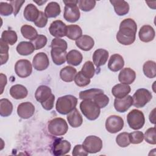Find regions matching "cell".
I'll list each match as a JSON object with an SVG mask.
<instances>
[{
    "instance_id": "6da1fadb",
    "label": "cell",
    "mask_w": 156,
    "mask_h": 156,
    "mask_svg": "<svg viewBox=\"0 0 156 156\" xmlns=\"http://www.w3.org/2000/svg\"><path fill=\"white\" fill-rule=\"evenodd\" d=\"M137 25L132 18L122 20L119 25V29L116 34L117 41L123 45H130L135 40Z\"/></svg>"
},
{
    "instance_id": "7a4b0ae2",
    "label": "cell",
    "mask_w": 156,
    "mask_h": 156,
    "mask_svg": "<svg viewBox=\"0 0 156 156\" xmlns=\"http://www.w3.org/2000/svg\"><path fill=\"white\" fill-rule=\"evenodd\" d=\"M35 98L46 110H51L53 108L55 96L49 87L46 85L39 86L35 91Z\"/></svg>"
},
{
    "instance_id": "3957f363",
    "label": "cell",
    "mask_w": 156,
    "mask_h": 156,
    "mask_svg": "<svg viewBox=\"0 0 156 156\" xmlns=\"http://www.w3.org/2000/svg\"><path fill=\"white\" fill-rule=\"evenodd\" d=\"M77 99L73 95L68 94L58 98L55 104L56 110L62 115H67L76 108Z\"/></svg>"
},
{
    "instance_id": "277c9868",
    "label": "cell",
    "mask_w": 156,
    "mask_h": 156,
    "mask_svg": "<svg viewBox=\"0 0 156 156\" xmlns=\"http://www.w3.org/2000/svg\"><path fill=\"white\" fill-rule=\"evenodd\" d=\"M80 109L83 115L90 121L96 119L101 112L99 107L91 100H83L80 104Z\"/></svg>"
},
{
    "instance_id": "5b68a950",
    "label": "cell",
    "mask_w": 156,
    "mask_h": 156,
    "mask_svg": "<svg viewBox=\"0 0 156 156\" xmlns=\"http://www.w3.org/2000/svg\"><path fill=\"white\" fill-rule=\"evenodd\" d=\"M63 17L65 20L69 23L77 21L80 16L79 9L77 6L78 1H64Z\"/></svg>"
},
{
    "instance_id": "8992f818",
    "label": "cell",
    "mask_w": 156,
    "mask_h": 156,
    "mask_svg": "<svg viewBox=\"0 0 156 156\" xmlns=\"http://www.w3.org/2000/svg\"><path fill=\"white\" fill-rule=\"evenodd\" d=\"M48 132L54 136H62L66 133L68 126L66 121L62 118H55L49 121Z\"/></svg>"
},
{
    "instance_id": "52a82bcc",
    "label": "cell",
    "mask_w": 156,
    "mask_h": 156,
    "mask_svg": "<svg viewBox=\"0 0 156 156\" xmlns=\"http://www.w3.org/2000/svg\"><path fill=\"white\" fill-rule=\"evenodd\" d=\"M127 121L129 127L133 130L141 129L145 122L143 113L137 109L131 110L127 115Z\"/></svg>"
},
{
    "instance_id": "ba28073f",
    "label": "cell",
    "mask_w": 156,
    "mask_h": 156,
    "mask_svg": "<svg viewBox=\"0 0 156 156\" xmlns=\"http://www.w3.org/2000/svg\"><path fill=\"white\" fill-rule=\"evenodd\" d=\"M152 98V93L146 88L138 89L132 96V105L136 108L145 106Z\"/></svg>"
},
{
    "instance_id": "9c48e42d",
    "label": "cell",
    "mask_w": 156,
    "mask_h": 156,
    "mask_svg": "<svg viewBox=\"0 0 156 156\" xmlns=\"http://www.w3.org/2000/svg\"><path fill=\"white\" fill-rule=\"evenodd\" d=\"M85 149L90 154H95L101 151L102 148V141L95 135H90L85 138L82 144Z\"/></svg>"
},
{
    "instance_id": "30bf717a",
    "label": "cell",
    "mask_w": 156,
    "mask_h": 156,
    "mask_svg": "<svg viewBox=\"0 0 156 156\" xmlns=\"http://www.w3.org/2000/svg\"><path fill=\"white\" fill-rule=\"evenodd\" d=\"M124 127L123 119L118 115L108 116L105 121V129L109 133H116L121 131Z\"/></svg>"
},
{
    "instance_id": "8fae6325",
    "label": "cell",
    "mask_w": 156,
    "mask_h": 156,
    "mask_svg": "<svg viewBox=\"0 0 156 156\" xmlns=\"http://www.w3.org/2000/svg\"><path fill=\"white\" fill-rule=\"evenodd\" d=\"M15 71L18 77L26 78L29 76L32 72V64L28 60H19L15 63Z\"/></svg>"
},
{
    "instance_id": "7c38bea8",
    "label": "cell",
    "mask_w": 156,
    "mask_h": 156,
    "mask_svg": "<svg viewBox=\"0 0 156 156\" xmlns=\"http://www.w3.org/2000/svg\"><path fill=\"white\" fill-rule=\"evenodd\" d=\"M71 144L66 140L57 139L55 140L51 147V152L55 156L65 155L71 149Z\"/></svg>"
},
{
    "instance_id": "4fadbf2b",
    "label": "cell",
    "mask_w": 156,
    "mask_h": 156,
    "mask_svg": "<svg viewBox=\"0 0 156 156\" xmlns=\"http://www.w3.org/2000/svg\"><path fill=\"white\" fill-rule=\"evenodd\" d=\"M67 26L61 20H55L51 23L49 27L50 34L56 38L66 36Z\"/></svg>"
},
{
    "instance_id": "5bb4252c",
    "label": "cell",
    "mask_w": 156,
    "mask_h": 156,
    "mask_svg": "<svg viewBox=\"0 0 156 156\" xmlns=\"http://www.w3.org/2000/svg\"><path fill=\"white\" fill-rule=\"evenodd\" d=\"M32 65L37 71H43L47 69L49 65V60L46 54L43 52L37 53L34 57Z\"/></svg>"
},
{
    "instance_id": "9a60e30c",
    "label": "cell",
    "mask_w": 156,
    "mask_h": 156,
    "mask_svg": "<svg viewBox=\"0 0 156 156\" xmlns=\"http://www.w3.org/2000/svg\"><path fill=\"white\" fill-rule=\"evenodd\" d=\"M35 112V107L30 102H24L20 104L17 107V114L22 119H28L33 116Z\"/></svg>"
},
{
    "instance_id": "2e32d148",
    "label": "cell",
    "mask_w": 156,
    "mask_h": 156,
    "mask_svg": "<svg viewBox=\"0 0 156 156\" xmlns=\"http://www.w3.org/2000/svg\"><path fill=\"white\" fill-rule=\"evenodd\" d=\"M132 97L130 95H127L121 99L115 98L114 100V107L119 113L126 112L132 105Z\"/></svg>"
},
{
    "instance_id": "e0dca14e",
    "label": "cell",
    "mask_w": 156,
    "mask_h": 156,
    "mask_svg": "<svg viewBox=\"0 0 156 156\" xmlns=\"http://www.w3.org/2000/svg\"><path fill=\"white\" fill-rule=\"evenodd\" d=\"M66 50L61 48H52L51 55L52 62L56 65H61L66 60Z\"/></svg>"
},
{
    "instance_id": "ac0fdd59",
    "label": "cell",
    "mask_w": 156,
    "mask_h": 156,
    "mask_svg": "<svg viewBox=\"0 0 156 156\" xmlns=\"http://www.w3.org/2000/svg\"><path fill=\"white\" fill-rule=\"evenodd\" d=\"M136 78L135 72L130 68L122 69L118 75V80L121 83L129 85L132 83Z\"/></svg>"
},
{
    "instance_id": "d6986e66",
    "label": "cell",
    "mask_w": 156,
    "mask_h": 156,
    "mask_svg": "<svg viewBox=\"0 0 156 156\" xmlns=\"http://www.w3.org/2000/svg\"><path fill=\"white\" fill-rule=\"evenodd\" d=\"M155 35L154 28L148 24L143 26L139 31L138 36L140 40L144 43H148L152 41Z\"/></svg>"
},
{
    "instance_id": "ffe728a7",
    "label": "cell",
    "mask_w": 156,
    "mask_h": 156,
    "mask_svg": "<svg viewBox=\"0 0 156 156\" xmlns=\"http://www.w3.org/2000/svg\"><path fill=\"white\" fill-rule=\"evenodd\" d=\"M108 52L104 49H98L93 54V63L97 68L104 65L108 58Z\"/></svg>"
},
{
    "instance_id": "44dd1931",
    "label": "cell",
    "mask_w": 156,
    "mask_h": 156,
    "mask_svg": "<svg viewBox=\"0 0 156 156\" xmlns=\"http://www.w3.org/2000/svg\"><path fill=\"white\" fill-rule=\"evenodd\" d=\"M124 61L123 57L118 54H115L111 55L108 62V69L113 72H117L124 67Z\"/></svg>"
},
{
    "instance_id": "7402d4cb",
    "label": "cell",
    "mask_w": 156,
    "mask_h": 156,
    "mask_svg": "<svg viewBox=\"0 0 156 156\" xmlns=\"http://www.w3.org/2000/svg\"><path fill=\"white\" fill-rule=\"evenodd\" d=\"M94 44V41L93 38L87 35H83L76 40V45L77 47L84 51H90L93 48Z\"/></svg>"
},
{
    "instance_id": "603a6c76",
    "label": "cell",
    "mask_w": 156,
    "mask_h": 156,
    "mask_svg": "<svg viewBox=\"0 0 156 156\" xmlns=\"http://www.w3.org/2000/svg\"><path fill=\"white\" fill-rule=\"evenodd\" d=\"M110 2L113 5L115 13L119 16H123L129 13V5L124 0H110Z\"/></svg>"
},
{
    "instance_id": "cb8c5ba5",
    "label": "cell",
    "mask_w": 156,
    "mask_h": 156,
    "mask_svg": "<svg viewBox=\"0 0 156 156\" xmlns=\"http://www.w3.org/2000/svg\"><path fill=\"white\" fill-rule=\"evenodd\" d=\"M67 120L69 125L74 128L80 127L83 122L82 116L76 108L68 114Z\"/></svg>"
},
{
    "instance_id": "d4e9b609",
    "label": "cell",
    "mask_w": 156,
    "mask_h": 156,
    "mask_svg": "<svg viewBox=\"0 0 156 156\" xmlns=\"http://www.w3.org/2000/svg\"><path fill=\"white\" fill-rule=\"evenodd\" d=\"M10 96L15 99H22L25 98L28 94L27 88L20 84H16L11 87L9 91Z\"/></svg>"
},
{
    "instance_id": "484cf974",
    "label": "cell",
    "mask_w": 156,
    "mask_h": 156,
    "mask_svg": "<svg viewBox=\"0 0 156 156\" xmlns=\"http://www.w3.org/2000/svg\"><path fill=\"white\" fill-rule=\"evenodd\" d=\"M131 88L129 85L124 83H118L112 89V94L118 99L124 98L130 92Z\"/></svg>"
},
{
    "instance_id": "4316f807",
    "label": "cell",
    "mask_w": 156,
    "mask_h": 156,
    "mask_svg": "<svg viewBox=\"0 0 156 156\" xmlns=\"http://www.w3.org/2000/svg\"><path fill=\"white\" fill-rule=\"evenodd\" d=\"M39 14L40 11L33 4H27L24 8L23 12L24 18L27 21L31 22H34L38 18Z\"/></svg>"
},
{
    "instance_id": "83f0119b",
    "label": "cell",
    "mask_w": 156,
    "mask_h": 156,
    "mask_svg": "<svg viewBox=\"0 0 156 156\" xmlns=\"http://www.w3.org/2000/svg\"><path fill=\"white\" fill-rule=\"evenodd\" d=\"M77 70L76 68L71 66H66L60 70V77L63 81L71 82L74 79Z\"/></svg>"
},
{
    "instance_id": "f1b7e54d",
    "label": "cell",
    "mask_w": 156,
    "mask_h": 156,
    "mask_svg": "<svg viewBox=\"0 0 156 156\" xmlns=\"http://www.w3.org/2000/svg\"><path fill=\"white\" fill-rule=\"evenodd\" d=\"M17 52L21 55H28L32 54L35 47L31 41H21L16 48Z\"/></svg>"
},
{
    "instance_id": "f546056e",
    "label": "cell",
    "mask_w": 156,
    "mask_h": 156,
    "mask_svg": "<svg viewBox=\"0 0 156 156\" xmlns=\"http://www.w3.org/2000/svg\"><path fill=\"white\" fill-rule=\"evenodd\" d=\"M83 56L79 51L73 49L69 51L66 54V62L69 65L73 66H78L82 61Z\"/></svg>"
},
{
    "instance_id": "4dcf8cb0",
    "label": "cell",
    "mask_w": 156,
    "mask_h": 156,
    "mask_svg": "<svg viewBox=\"0 0 156 156\" xmlns=\"http://www.w3.org/2000/svg\"><path fill=\"white\" fill-rule=\"evenodd\" d=\"M60 12V6L57 2H49L44 9V13L48 18H55Z\"/></svg>"
},
{
    "instance_id": "1f68e13d",
    "label": "cell",
    "mask_w": 156,
    "mask_h": 156,
    "mask_svg": "<svg viewBox=\"0 0 156 156\" xmlns=\"http://www.w3.org/2000/svg\"><path fill=\"white\" fill-rule=\"evenodd\" d=\"M82 35V30L80 27L76 24L67 26L66 36L70 40H77Z\"/></svg>"
},
{
    "instance_id": "d6a6232c",
    "label": "cell",
    "mask_w": 156,
    "mask_h": 156,
    "mask_svg": "<svg viewBox=\"0 0 156 156\" xmlns=\"http://www.w3.org/2000/svg\"><path fill=\"white\" fill-rule=\"evenodd\" d=\"M13 111V105L7 99L3 98L0 100V115L3 117L10 116Z\"/></svg>"
},
{
    "instance_id": "836d02e7",
    "label": "cell",
    "mask_w": 156,
    "mask_h": 156,
    "mask_svg": "<svg viewBox=\"0 0 156 156\" xmlns=\"http://www.w3.org/2000/svg\"><path fill=\"white\" fill-rule=\"evenodd\" d=\"M144 74L148 78L153 79L156 76V66L155 62L152 60L146 62L143 66Z\"/></svg>"
},
{
    "instance_id": "e575fe53",
    "label": "cell",
    "mask_w": 156,
    "mask_h": 156,
    "mask_svg": "<svg viewBox=\"0 0 156 156\" xmlns=\"http://www.w3.org/2000/svg\"><path fill=\"white\" fill-rule=\"evenodd\" d=\"M21 33L23 37L30 41L33 40L38 35L37 30L30 25L24 24L21 27Z\"/></svg>"
},
{
    "instance_id": "d590c367",
    "label": "cell",
    "mask_w": 156,
    "mask_h": 156,
    "mask_svg": "<svg viewBox=\"0 0 156 156\" xmlns=\"http://www.w3.org/2000/svg\"><path fill=\"white\" fill-rule=\"evenodd\" d=\"M1 40L10 45H13L18 40L17 34L12 30H5L2 32Z\"/></svg>"
},
{
    "instance_id": "8d00e7d4",
    "label": "cell",
    "mask_w": 156,
    "mask_h": 156,
    "mask_svg": "<svg viewBox=\"0 0 156 156\" xmlns=\"http://www.w3.org/2000/svg\"><path fill=\"white\" fill-rule=\"evenodd\" d=\"M100 93H104V91L99 88H91L89 90L81 91L79 93V98L82 100L93 101L94 96Z\"/></svg>"
},
{
    "instance_id": "74e56055",
    "label": "cell",
    "mask_w": 156,
    "mask_h": 156,
    "mask_svg": "<svg viewBox=\"0 0 156 156\" xmlns=\"http://www.w3.org/2000/svg\"><path fill=\"white\" fill-rule=\"evenodd\" d=\"M80 71L85 77L89 79L92 78L95 73V68L93 62L91 61L86 62L83 64Z\"/></svg>"
},
{
    "instance_id": "f35d334b",
    "label": "cell",
    "mask_w": 156,
    "mask_h": 156,
    "mask_svg": "<svg viewBox=\"0 0 156 156\" xmlns=\"http://www.w3.org/2000/svg\"><path fill=\"white\" fill-rule=\"evenodd\" d=\"M1 49H0V55H1V65L5 64L9 59V44L1 39Z\"/></svg>"
},
{
    "instance_id": "ab89813d",
    "label": "cell",
    "mask_w": 156,
    "mask_h": 156,
    "mask_svg": "<svg viewBox=\"0 0 156 156\" xmlns=\"http://www.w3.org/2000/svg\"><path fill=\"white\" fill-rule=\"evenodd\" d=\"M100 108L105 107L109 102V98L104 93H100L96 94L93 99Z\"/></svg>"
},
{
    "instance_id": "60d3db41",
    "label": "cell",
    "mask_w": 156,
    "mask_h": 156,
    "mask_svg": "<svg viewBox=\"0 0 156 156\" xmlns=\"http://www.w3.org/2000/svg\"><path fill=\"white\" fill-rule=\"evenodd\" d=\"M116 142L117 144L121 147H126L130 144L129 133L127 132H122L118 134L116 138Z\"/></svg>"
},
{
    "instance_id": "b9f144b4",
    "label": "cell",
    "mask_w": 156,
    "mask_h": 156,
    "mask_svg": "<svg viewBox=\"0 0 156 156\" xmlns=\"http://www.w3.org/2000/svg\"><path fill=\"white\" fill-rule=\"evenodd\" d=\"M96 1L94 0H79L78 5L79 8L83 12H90L96 5Z\"/></svg>"
},
{
    "instance_id": "7bdbcfd3",
    "label": "cell",
    "mask_w": 156,
    "mask_h": 156,
    "mask_svg": "<svg viewBox=\"0 0 156 156\" xmlns=\"http://www.w3.org/2000/svg\"><path fill=\"white\" fill-rule=\"evenodd\" d=\"M74 82L78 86L80 87H85L90 83V79L85 77L81 71H79L76 73L74 77Z\"/></svg>"
},
{
    "instance_id": "ee69618b",
    "label": "cell",
    "mask_w": 156,
    "mask_h": 156,
    "mask_svg": "<svg viewBox=\"0 0 156 156\" xmlns=\"http://www.w3.org/2000/svg\"><path fill=\"white\" fill-rule=\"evenodd\" d=\"M47 38L44 35H38L35 38L31 41L35 47V50L44 48L47 43Z\"/></svg>"
},
{
    "instance_id": "f6af8a7d",
    "label": "cell",
    "mask_w": 156,
    "mask_h": 156,
    "mask_svg": "<svg viewBox=\"0 0 156 156\" xmlns=\"http://www.w3.org/2000/svg\"><path fill=\"white\" fill-rule=\"evenodd\" d=\"M155 136H156V132H155V127H151L149 128L144 134V138L145 141L151 144H155L156 140H155Z\"/></svg>"
},
{
    "instance_id": "bcb514c9",
    "label": "cell",
    "mask_w": 156,
    "mask_h": 156,
    "mask_svg": "<svg viewBox=\"0 0 156 156\" xmlns=\"http://www.w3.org/2000/svg\"><path fill=\"white\" fill-rule=\"evenodd\" d=\"M129 140L130 143L139 144L144 140V134L141 131H134L129 133Z\"/></svg>"
},
{
    "instance_id": "7dc6e473",
    "label": "cell",
    "mask_w": 156,
    "mask_h": 156,
    "mask_svg": "<svg viewBox=\"0 0 156 156\" xmlns=\"http://www.w3.org/2000/svg\"><path fill=\"white\" fill-rule=\"evenodd\" d=\"M13 13V9L10 4L4 2H0V14L2 16H9Z\"/></svg>"
},
{
    "instance_id": "c3c4849f",
    "label": "cell",
    "mask_w": 156,
    "mask_h": 156,
    "mask_svg": "<svg viewBox=\"0 0 156 156\" xmlns=\"http://www.w3.org/2000/svg\"><path fill=\"white\" fill-rule=\"evenodd\" d=\"M48 17L43 12L40 11V14L38 18L34 22V24L40 28H42L46 26L48 23Z\"/></svg>"
},
{
    "instance_id": "681fc988",
    "label": "cell",
    "mask_w": 156,
    "mask_h": 156,
    "mask_svg": "<svg viewBox=\"0 0 156 156\" xmlns=\"http://www.w3.org/2000/svg\"><path fill=\"white\" fill-rule=\"evenodd\" d=\"M51 47L52 48H61L65 49H67L68 44L66 41L60 38H54L51 43Z\"/></svg>"
},
{
    "instance_id": "f907efd6",
    "label": "cell",
    "mask_w": 156,
    "mask_h": 156,
    "mask_svg": "<svg viewBox=\"0 0 156 156\" xmlns=\"http://www.w3.org/2000/svg\"><path fill=\"white\" fill-rule=\"evenodd\" d=\"M72 154L74 156H86L88 155V152L85 149L83 145L77 144L74 147Z\"/></svg>"
},
{
    "instance_id": "816d5d0a",
    "label": "cell",
    "mask_w": 156,
    "mask_h": 156,
    "mask_svg": "<svg viewBox=\"0 0 156 156\" xmlns=\"http://www.w3.org/2000/svg\"><path fill=\"white\" fill-rule=\"evenodd\" d=\"M25 2V1H20V0H13L10 1V4L12 5L13 9V14L14 16H16L18 13L19 12L21 7H22L23 4Z\"/></svg>"
},
{
    "instance_id": "f5cc1de1",
    "label": "cell",
    "mask_w": 156,
    "mask_h": 156,
    "mask_svg": "<svg viewBox=\"0 0 156 156\" xmlns=\"http://www.w3.org/2000/svg\"><path fill=\"white\" fill-rule=\"evenodd\" d=\"M1 94H2L4 87L7 84V76L4 74L3 73H1Z\"/></svg>"
},
{
    "instance_id": "db71d44e",
    "label": "cell",
    "mask_w": 156,
    "mask_h": 156,
    "mask_svg": "<svg viewBox=\"0 0 156 156\" xmlns=\"http://www.w3.org/2000/svg\"><path fill=\"white\" fill-rule=\"evenodd\" d=\"M155 109H153V110L151 112L150 115H149V120L151 121V122H152V124H155Z\"/></svg>"
}]
</instances>
